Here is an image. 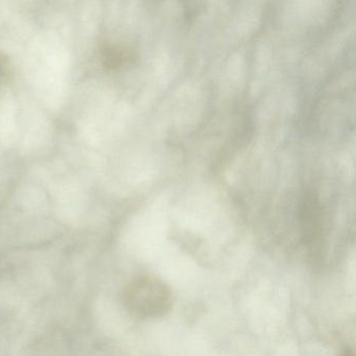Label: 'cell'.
<instances>
[{
  "mask_svg": "<svg viewBox=\"0 0 356 356\" xmlns=\"http://www.w3.org/2000/svg\"><path fill=\"white\" fill-rule=\"evenodd\" d=\"M124 304L131 314L140 318H160L172 309V291L162 281L141 277L124 289Z\"/></svg>",
  "mask_w": 356,
  "mask_h": 356,
  "instance_id": "1",
  "label": "cell"
},
{
  "mask_svg": "<svg viewBox=\"0 0 356 356\" xmlns=\"http://www.w3.org/2000/svg\"><path fill=\"white\" fill-rule=\"evenodd\" d=\"M300 224L306 245L318 252L322 243L323 211L318 195L309 191L304 195L300 207Z\"/></svg>",
  "mask_w": 356,
  "mask_h": 356,
  "instance_id": "2",
  "label": "cell"
},
{
  "mask_svg": "<svg viewBox=\"0 0 356 356\" xmlns=\"http://www.w3.org/2000/svg\"><path fill=\"white\" fill-rule=\"evenodd\" d=\"M101 60L105 67L118 70L130 63L132 54L122 45L107 44L102 49Z\"/></svg>",
  "mask_w": 356,
  "mask_h": 356,
  "instance_id": "3",
  "label": "cell"
},
{
  "mask_svg": "<svg viewBox=\"0 0 356 356\" xmlns=\"http://www.w3.org/2000/svg\"><path fill=\"white\" fill-rule=\"evenodd\" d=\"M8 68L9 66H8L7 59L0 55V83L3 82V79L7 76Z\"/></svg>",
  "mask_w": 356,
  "mask_h": 356,
  "instance_id": "4",
  "label": "cell"
},
{
  "mask_svg": "<svg viewBox=\"0 0 356 356\" xmlns=\"http://www.w3.org/2000/svg\"><path fill=\"white\" fill-rule=\"evenodd\" d=\"M339 356H354V353L351 349H345Z\"/></svg>",
  "mask_w": 356,
  "mask_h": 356,
  "instance_id": "5",
  "label": "cell"
}]
</instances>
